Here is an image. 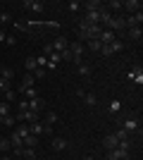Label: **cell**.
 <instances>
[{"instance_id": "6da1fadb", "label": "cell", "mask_w": 143, "mask_h": 160, "mask_svg": "<svg viewBox=\"0 0 143 160\" xmlns=\"http://www.w3.org/2000/svg\"><path fill=\"white\" fill-rule=\"evenodd\" d=\"M69 53H72V62L74 65H81V55L86 53V46L79 43V41H69Z\"/></svg>"}, {"instance_id": "7a4b0ae2", "label": "cell", "mask_w": 143, "mask_h": 160, "mask_svg": "<svg viewBox=\"0 0 143 160\" xmlns=\"http://www.w3.org/2000/svg\"><path fill=\"white\" fill-rule=\"evenodd\" d=\"M107 160H129V146H119L107 151Z\"/></svg>"}, {"instance_id": "3957f363", "label": "cell", "mask_w": 143, "mask_h": 160, "mask_svg": "<svg viewBox=\"0 0 143 160\" xmlns=\"http://www.w3.org/2000/svg\"><path fill=\"white\" fill-rule=\"evenodd\" d=\"M107 29H110V31H119V33H122V31H126V24H124V17H122V14H112V19H110V24H107Z\"/></svg>"}, {"instance_id": "277c9868", "label": "cell", "mask_w": 143, "mask_h": 160, "mask_svg": "<svg viewBox=\"0 0 143 160\" xmlns=\"http://www.w3.org/2000/svg\"><path fill=\"white\" fill-rule=\"evenodd\" d=\"M50 48H53L55 53H62V50H67V48H69V38H67V36H57V38L50 43Z\"/></svg>"}, {"instance_id": "5b68a950", "label": "cell", "mask_w": 143, "mask_h": 160, "mask_svg": "<svg viewBox=\"0 0 143 160\" xmlns=\"http://www.w3.org/2000/svg\"><path fill=\"white\" fill-rule=\"evenodd\" d=\"M21 7H24V10H29V12H43V10H45V5H43L41 0H24V2H21Z\"/></svg>"}, {"instance_id": "8992f818", "label": "cell", "mask_w": 143, "mask_h": 160, "mask_svg": "<svg viewBox=\"0 0 143 160\" xmlns=\"http://www.w3.org/2000/svg\"><path fill=\"white\" fill-rule=\"evenodd\" d=\"M129 81H134V84H143V67L141 65H134V67H131Z\"/></svg>"}, {"instance_id": "52a82bcc", "label": "cell", "mask_w": 143, "mask_h": 160, "mask_svg": "<svg viewBox=\"0 0 143 160\" xmlns=\"http://www.w3.org/2000/svg\"><path fill=\"white\" fill-rule=\"evenodd\" d=\"M100 7H102L100 0H86V2H81L83 12H100Z\"/></svg>"}, {"instance_id": "ba28073f", "label": "cell", "mask_w": 143, "mask_h": 160, "mask_svg": "<svg viewBox=\"0 0 143 160\" xmlns=\"http://www.w3.org/2000/svg\"><path fill=\"white\" fill-rule=\"evenodd\" d=\"M119 127H124L129 134H134V132H138V127H141V124H138V120H136V117H126V120H124L122 124H119Z\"/></svg>"}, {"instance_id": "9c48e42d", "label": "cell", "mask_w": 143, "mask_h": 160, "mask_svg": "<svg viewBox=\"0 0 143 160\" xmlns=\"http://www.w3.org/2000/svg\"><path fill=\"white\" fill-rule=\"evenodd\" d=\"M50 148H53L55 153H62V151L67 148V141L62 139V136H53V141H50Z\"/></svg>"}, {"instance_id": "30bf717a", "label": "cell", "mask_w": 143, "mask_h": 160, "mask_svg": "<svg viewBox=\"0 0 143 160\" xmlns=\"http://www.w3.org/2000/svg\"><path fill=\"white\" fill-rule=\"evenodd\" d=\"M115 38H117V33H115V31H110V29H102V31H100V38H98V41H100L102 46H110V43H112Z\"/></svg>"}, {"instance_id": "8fae6325", "label": "cell", "mask_w": 143, "mask_h": 160, "mask_svg": "<svg viewBox=\"0 0 143 160\" xmlns=\"http://www.w3.org/2000/svg\"><path fill=\"white\" fill-rule=\"evenodd\" d=\"M17 93H21V96H24V100L41 98V96H38V88H36V86H31V88H21V91H17Z\"/></svg>"}, {"instance_id": "7c38bea8", "label": "cell", "mask_w": 143, "mask_h": 160, "mask_svg": "<svg viewBox=\"0 0 143 160\" xmlns=\"http://www.w3.org/2000/svg\"><path fill=\"white\" fill-rule=\"evenodd\" d=\"M102 146H105V151H112V148L119 146V141L115 139V134H107V136L102 139Z\"/></svg>"}, {"instance_id": "4fadbf2b", "label": "cell", "mask_w": 143, "mask_h": 160, "mask_svg": "<svg viewBox=\"0 0 143 160\" xmlns=\"http://www.w3.org/2000/svg\"><path fill=\"white\" fill-rule=\"evenodd\" d=\"M122 7H124V10H129V12L131 14H134V12H141V2H138V0H126V2H122Z\"/></svg>"}, {"instance_id": "5bb4252c", "label": "cell", "mask_w": 143, "mask_h": 160, "mask_svg": "<svg viewBox=\"0 0 143 160\" xmlns=\"http://www.w3.org/2000/svg\"><path fill=\"white\" fill-rule=\"evenodd\" d=\"M31 86H36V79H34V74H24V79H21V84H19V88L17 91H21V88H31Z\"/></svg>"}, {"instance_id": "9a60e30c", "label": "cell", "mask_w": 143, "mask_h": 160, "mask_svg": "<svg viewBox=\"0 0 143 160\" xmlns=\"http://www.w3.org/2000/svg\"><path fill=\"white\" fill-rule=\"evenodd\" d=\"M81 100H83V103H86V105H88V108H95V105H98V96H95L93 91H86Z\"/></svg>"}, {"instance_id": "2e32d148", "label": "cell", "mask_w": 143, "mask_h": 160, "mask_svg": "<svg viewBox=\"0 0 143 160\" xmlns=\"http://www.w3.org/2000/svg\"><path fill=\"white\" fill-rule=\"evenodd\" d=\"M110 19H112V12H110L107 7L102 5V7H100V27H107Z\"/></svg>"}, {"instance_id": "e0dca14e", "label": "cell", "mask_w": 143, "mask_h": 160, "mask_svg": "<svg viewBox=\"0 0 143 160\" xmlns=\"http://www.w3.org/2000/svg\"><path fill=\"white\" fill-rule=\"evenodd\" d=\"M126 36H129L131 41H141L143 31H141V27H131V29H126Z\"/></svg>"}, {"instance_id": "ac0fdd59", "label": "cell", "mask_w": 143, "mask_h": 160, "mask_svg": "<svg viewBox=\"0 0 143 160\" xmlns=\"http://www.w3.org/2000/svg\"><path fill=\"white\" fill-rule=\"evenodd\" d=\"M107 112L110 115H119L122 112V103H119V100H110L107 103Z\"/></svg>"}, {"instance_id": "d6986e66", "label": "cell", "mask_w": 143, "mask_h": 160, "mask_svg": "<svg viewBox=\"0 0 143 160\" xmlns=\"http://www.w3.org/2000/svg\"><path fill=\"white\" fill-rule=\"evenodd\" d=\"M110 50H112V55H115V53H122V50H124V41L122 38H115L112 43H110Z\"/></svg>"}, {"instance_id": "ffe728a7", "label": "cell", "mask_w": 143, "mask_h": 160, "mask_svg": "<svg viewBox=\"0 0 143 160\" xmlns=\"http://www.w3.org/2000/svg\"><path fill=\"white\" fill-rule=\"evenodd\" d=\"M83 46L88 48V50H93V53H100V48H102V43L98 38H93V41H86V43H83Z\"/></svg>"}, {"instance_id": "44dd1931", "label": "cell", "mask_w": 143, "mask_h": 160, "mask_svg": "<svg viewBox=\"0 0 143 160\" xmlns=\"http://www.w3.org/2000/svg\"><path fill=\"white\" fill-rule=\"evenodd\" d=\"M29 110H34V112H41V110H43V98H34V100H29Z\"/></svg>"}, {"instance_id": "7402d4cb", "label": "cell", "mask_w": 143, "mask_h": 160, "mask_svg": "<svg viewBox=\"0 0 143 160\" xmlns=\"http://www.w3.org/2000/svg\"><path fill=\"white\" fill-rule=\"evenodd\" d=\"M36 143H38V136H34V134L24 136V148H36Z\"/></svg>"}, {"instance_id": "603a6c76", "label": "cell", "mask_w": 143, "mask_h": 160, "mask_svg": "<svg viewBox=\"0 0 143 160\" xmlns=\"http://www.w3.org/2000/svg\"><path fill=\"white\" fill-rule=\"evenodd\" d=\"M36 67H38V65H36V58H34V55H29L26 60H24V69H26V72L31 74V72L36 69Z\"/></svg>"}, {"instance_id": "cb8c5ba5", "label": "cell", "mask_w": 143, "mask_h": 160, "mask_svg": "<svg viewBox=\"0 0 143 160\" xmlns=\"http://www.w3.org/2000/svg\"><path fill=\"white\" fill-rule=\"evenodd\" d=\"M76 72H79V77H91L93 74V69H91V65H76Z\"/></svg>"}, {"instance_id": "d4e9b609", "label": "cell", "mask_w": 143, "mask_h": 160, "mask_svg": "<svg viewBox=\"0 0 143 160\" xmlns=\"http://www.w3.org/2000/svg\"><path fill=\"white\" fill-rule=\"evenodd\" d=\"M0 77L5 81H12L14 79V69H10V67H0Z\"/></svg>"}, {"instance_id": "484cf974", "label": "cell", "mask_w": 143, "mask_h": 160, "mask_svg": "<svg viewBox=\"0 0 143 160\" xmlns=\"http://www.w3.org/2000/svg\"><path fill=\"white\" fill-rule=\"evenodd\" d=\"M12 148V143H10V139H5V136H0V155H7V151Z\"/></svg>"}, {"instance_id": "4316f807", "label": "cell", "mask_w": 143, "mask_h": 160, "mask_svg": "<svg viewBox=\"0 0 143 160\" xmlns=\"http://www.w3.org/2000/svg\"><path fill=\"white\" fill-rule=\"evenodd\" d=\"M2 100H5V103H10V105H12L14 100H17V91H14V88H10V91H5V93H2Z\"/></svg>"}, {"instance_id": "83f0119b", "label": "cell", "mask_w": 143, "mask_h": 160, "mask_svg": "<svg viewBox=\"0 0 143 160\" xmlns=\"http://www.w3.org/2000/svg\"><path fill=\"white\" fill-rule=\"evenodd\" d=\"M29 132L34 134V136H41L43 134V124L41 122H34V124H29Z\"/></svg>"}, {"instance_id": "f1b7e54d", "label": "cell", "mask_w": 143, "mask_h": 160, "mask_svg": "<svg viewBox=\"0 0 143 160\" xmlns=\"http://www.w3.org/2000/svg\"><path fill=\"white\" fill-rule=\"evenodd\" d=\"M10 110H12V105H10V103H5V100H0V120H2V117H7V115H10Z\"/></svg>"}, {"instance_id": "f546056e", "label": "cell", "mask_w": 143, "mask_h": 160, "mask_svg": "<svg viewBox=\"0 0 143 160\" xmlns=\"http://www.w3.org/2000/svg\"><path fill=\"white\" fill-rule=\"evenodd\" d=\"M55 122H57V112H55V110H48V112H45V124L53 127Z\"/></svg>"}, {"instance_id": "4dcf8cb0", "label": "cell", "mask_w": 143, "mask_h": 160, "mask_svg": "<svg viewBox=\"0 0 143 160\" xmlns=\"http://www.w3.org/2000/svg\"><path fill=\"white\" fill-rule=\"evenodd\" d=\"M12 29L14 31H19V33H29L31 29L26 27V24H21V22H12Z\"/></svg>"}, {"instance_id": "1f68e13d", "label": "cell", "mask_w": 143, "mask_h": 160, "mask_svg": "<svg viewBox=\"0 0 143 160\" xmlns=\"http://www.w3.org/2000/svg\"><path fill=\"white\" fill-rule=\"evenodd\" d=\"M31 74H34V79L38 81V79H43V77H45V74H48V69H45V67H36V69H34V72H31Z\"/></svg>"}, {"instance_id": "d6a6232c", "label": "cell", "mask_w": 143, "mask_h": 160, "mask_svg": "<svg viewBox=\"0 0 143 160\" xmlns=\"http://www.w3.org/2000/svg\"><path fill=\"white\" fill-rule=\"evenodd\" d=\"M21 158L24 160H36V151L34 148H24V151H21Z\"/></svg>"}, {"instance_id": "836d02e7", "label": "cell", "mask_w": 143, "mask_h": 160, "mask_svg": "<svg viewBox=\"0 0 143 160\" xmlns=\"http://www.w3.org/2000/svg\"><path fill=\"white\" fill-rule=\"evenodd\" d=\"M67 10H69V12H79V10H81V2H79V0H69Z\"/></svg>"}, {"instance_id": "e575fe53", "label": "cell", "mask_w": 143, "mask_h": 160, "mask_svg": "<svg viewBox=\"0 0 143 160\" xmlns=\"http://www.w3.org/2000/svg\"><path fill=\"white\" fill-rule=\"evenodd\" d=\"M107 10H110V12H112V10L119 12V10H122V0H110V2H107Z\"/></svg>"}, {"instance_id": "d590c367", "label": "cell", "mask_w": 143, "mask_h": 160, "mask_svg": "<svg viewBox=\"0 0 143 160\" xmlns=\"http://www.w3.org/2000/svg\"><path fill=\"white\" fill-rule=\"evenodd\" d=\"M12 88V81H5L2 77H0V93H5V91H10Z\"/></svg>"}, {"instance_id": "8d00e7d4", "label": "cell", "mask_w": 143, "mask_h": 160, "mask_svg": "<svg viewBox=\"0 0 143 160\" xmlns=\"http://www.w3.org/2000/svg\"><path fill=\"white\" fill-rule=\"evenodd\" d=\"M14 132H17V134H19V136H21V139H24V136H26V134H31V132H29V124H19V127H17V129H14Z\"/></svg>"}, {"instance_id": "74e56055", "label": "cell", "mask_w": 143, "mask_h": 160, "mask_svg": "<svg viewBox=\"0 0 143 160\" xmlns=\"http://www.w3.org/2000/svg\"><path fill=\"white\" fill-rule=\"evenodd\" d=\"M24 110H29V100L21 98L19 103H17V112H24Z\"/></svg>"}, {"instance_id": "f35d334b", "label": "cell", "mask_w": 143, "mask_h": 160, "mask_svg": "<svg viewBox=\"0 0 143 160\" xmlns=\"http://www.w3.org/2000/svg\"><path fill=\"white\" fill-rule=\"evenodd\" d=\"M0 122H2L5 127H14V122H17V120H14L12 115H7V117H2V120H0Z\"/></svg>"}, {"instance_id": "ab89813d", "label": "cell", "mask_w": 143, "mask_h": 160, "mask_svg": "<svg viewBox=\"0 0 143 160\" xmlns=\"http://www.w3.org/2000/svg\"><path fill=\"white\" fill-rule=\"evenodd\" d=\"M5 43H7V46H17V36H14V33H7V36H5Z\"/></svg>"}, {"instance_id": "60d3db41", "label": "cell", "mask_w": 143, "mask_h": 160, "mask_svg": "<svg viewBox=\"0 0 143 160\" xmlns=\"http://www.w3.org/2000/svg\"><path fill=\"white\" fill-rule=\"evenodd\" d=\"M43 134H45V136H53V127H50V124H43Z\"/></svg>"}, {"instance_id": "b9f144b4", "label": "cell", "mask_w": 143, "mask_h": 160, "mask_svg": "<svg viewBox=\"0 0 143 160\" xmlns=\"http://www.w3.org/2000/svg\"><path fill=\"white\" fill-rule=\"evenodd\" d=\"M5 36H7V31H5V29H0V43H5Z\"/></svg>"}, {"instance_id": "7bdbcfd3", "label": "cell", "mask_w": 143, "mask_h": 160, "mask_svg": "<svg viewBox=\"0 0 143 160\" xmlns=\"http://www.w3.org/2000/svg\"><path fill=\"white\" fill-rule=\"evenodd\" d=\"M5 160H21V158H10V155H5Z\"/></svg>"}, {"instance_id": "ee69618b", "label": "cell", "mask_w": 143, "mask_h": 160, "mask_svg": "<svg viewBox=\"0 0 143 160\" xmlns=\"http://www.w3.org/2000/svg\"><path fill=\"white\" fill-rule=\"evenodd\" d=\"M81 160H93V158H91V155H86V158H81Z\"/></svg>"}, {"instance_id": "f6af8a7d", "label": "cell", "mask_w": 143, "mask_h": 160, "mask_svg": "<svg viewBox=\"0 0 143 160\" xmlns=\"http://www.w3.org/2000/svg\"><path fill=\"white\" fill-rule=\"evenodd\" d=\"M0 124H2V122H0Z\"/></svg>"}]
</instances>
